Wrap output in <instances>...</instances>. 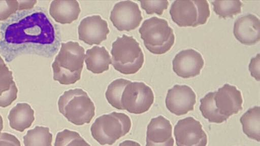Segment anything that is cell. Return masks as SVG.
I'll list each match as a JSON object with an SVG mask.
<instances>
[{"label": "cell", "mask_w": 260, "mask_h": 146, "mask_svg": "<svg viewBox=\"0 0 260 146\" xmlns=\"http://www.w3.org/2000/svg\"><path fill=\"white\" fill-rule=\"evenodd\" d=\"M51 20L43 12L33 13L9 25L5 31V39L11 44H38L55 53L60 38L58 29Z\"/></svg>", "instance_id": "cell-1"}, {"label": "cell", "mask_w": 260, "mask_h": 146, "mask_svg": "<svg viewBox=\"0 0 260 146\" xmlns=\"http://www.w3.org/2000/svg\"><path fill=\"white\" fill-rule=\"evenodd\" d=\"M84 58L85 50L78 42L61 43L52 64L53 80L62 85L75 84L81 78Z\"/></svg>", "instance_id": "cell-2"}, {"label": "cell", "mask_w": 260, "mask_h": 146, "mask_svg": "<svg viewBox=\"0 0 260 146\" xmlns=\"http://www.w3.org/2000/svg\"><path fill=\"white\" fill-rule=\"evenodd\" d=\"M57 105L60 113L77 126L90 123L95 115L93 102L81 88L64 91L59 97Z\"/></svg>", "instance_id": "cell-3"}, {"label": "cell", "mask_w": 260, "mask_h": 146, "mask_svg": "<svg viewBox=\"0 0 260 146\" xmlns=\"http://www.w3.org/2000/svg\"><path fill=\"white\" fill-rule=\"evenodd\" d=\"M111 64L124 75L137 72L142 67L144 56L139 43L132 36L122 34L112 43Z\"/></svg>", "instance_id": "cell-4"}, {"label": "cell", "mask_w": 260, "mask_h": 146, "mask_svg": "<svg viewBox=\"0 0 260 146\" xmlns=\"http://www.w3.org/2000/svg\"><path fill=\"white\" fill-rule=\"evenodd\" d=\"M139 32L146 49L154 54L166 53L175 42L173 30L168 21L157 17L145 20Z\"/></svg>", "instance_id": "cell-5"}, {"label": "cell", "mask_w": 260, "mask_h": 146, "mask_svg": "<svg viewBox=\"0 0 260 146\" xmlns=\"http://www.w3.org/2000/svg\"><path fill=\"white\" fill-rule=\"evenodd\" d=\"M131 127V120L127 115L113 112L97 118L90 127V132L100 144L111 145L127 134Z\"/></svg>", "instance_id": "cell-6"}, {"label": "cell", "mask_w": 260, "mask_h": 146, "mask_svg": "<svg viewBox=\"0 0 260 146\" xmlns=\"http://www.w3.org/2000/svg\"><path fill=\"white\" fill-rule=\"evenodd\" d=\"M170 14L174 22L180 27H197L205 24L210 15L207 1H175Z\"/></svg>", "instance_id": "cell-7"}, {"label": "cell", "mask_w": 260, "mask_h": 146, "mask_svg": "<svg viewBox=\"0 0 260 146\" xmlns=\"http://www.w3.org/2000/svg\"><path fill=\"white\" fill-rule=\"evenodd\" d=\"M151 88L143 82H131L124 87L121 98V110L139 115L147 112L154 102Z\"/></svg>", "instance_id": "cell-8"}, {"label": "cell", "mask_w": 260, "mask_h": 146, "mask_svg": "<svg viewBox=\"0 0 260 146\" xmlns=\"http://www.w3.org/2000/svg\"><path fill=\"white\" fill-rule=\"evenodd\" d=\"M177 146H206L207 136L201 123L192 117L179 120L174 127Z\"/></svg>", "instance_id": "cell-9"}, {"label": "cell", "mask_w": 260, "mask_h": 146, "mask_svg": "<svg viewBox=\"0 0 260 146\" xmlns=\"http://www.w3.org/2000/svg\"><path fill=\"white\" fill-rule=\"evenodd\" d=\"M110 19L118 30L129 31L140 25L143 17L137 3L131 1H124L114 5Z\"/></svg>", "instance_id": "cell-10"}, {"label": "cell", "mask_w": 260, "mask_h": 146, "mask_svg": "<svg viewBox=\"0 0 260 146\" xmlns=\"http://www.w3.org/2000/svg\"><path fill=\"white\" fill-rule=\"evenodd\" d=\"M196 103V95L185 85H175L169 89L165 103L167 109L176 116H182L192 111Z\"/></svg>", "instance_id": "cell-11"}, {"label": "cell", "mask_w": 260, "mask_h": 146, "mask_svg": "<svg viewBox=\"0 0 260 146\" xmlns=\"http://www.w3.org/2000/svg\"><path fill=\"white\" fill-rule=\"evenodd\" d=\"M79 39L85 43L99 45L107 39L110 30L107 21L94 15L83 18L78 27Z\"/></svg>", "instance_id": "cell-12"}, {"label": "cell", "mask_w": 260, "mask_h": 146, "mask_svg": "<svg viewBox=\"0 0 260 146\" xmlns=\"http://www.w3.org/2000/svg\"><path fill=\"white\" fill-rule=\"evenodd\" d=\"M172 64L174 72L178 76L186 79L200 74L204 60L199 52L188 49L178 52L173 58Z\"/></svg>", "instance_id": "cell-13"}, {"label": "cell", "mask_w": 260, "mask_h": 146, "mask_svg": "<svg viewBox=\"0 0 260 146\" xmlns=\"http://www.w3.org/2000/svg\"><path fill=\"white\" fill-rule=\"evenodd\" d=\"M214 99L219 113L229 118L242 110L241 92L236 87L225 84L215 91Z\"/></svg>", "instance_id": "cell-14"}, {"label": "cell", "mask_w": 260, "mask_h": 146, "mask_svg": "<svg viewBox=\"0 0 260 146\" xmlns=\"http://www.w3.org/2000/svg\"><path fill=\"white\" fill-rule=\"evenodd\" d=\"M235 38L245 45H252L260 40V20L255 15L247 14L238 17L234 22Z\"/></svg>", "instance_id": "cell-15"}, {"label": "cell", "mask_w": 260, "mask_h": 146, "mask_svg": "<svg viewBox=\"0 0 260 146\" xmlns=\"http://www.w3.org/2000/svg\"><path fill=\"white\" fill-rule=\"evenodd\" d=\"M49 14L56 22L70 24L77 20L81 12L77 1H53L49 7Z\"/></svg>", "instance_id": "cell-16"}, {"label": "cell", "mask_w": 260, "mask_h": 146, "mask_svg": "<svg viewBox=\"0 0 260 146\" xmlns=\"http://www.w3.org/2000/svg\"><path fill=\"white\" fill-rule=\"evenodd\" d=\"M172 137V126L162 116L151 119L147 127L146 145L164 143Z\"/></svg>", "instance_id": "cell-17"}, {"label": "cell", "mask_w": 260, "mask_h": 146, "mask_svg": "<svg viewBox=\"0 0 260 146\" xmlns=\"http://www.w3.org/2000/svg\"><path fill=\"white\" fill-rule=\"evenodd\" d=\"M35 112L27 103H18L10 111L8 119L12 129L23 132L35 120Z\"/></svg>", "instance_id": "cell-18"}, {"label": "cell", "mask_w": 260, "mask_h": 146, "mask_svg": "<svg viewBox=\"0 0 260 146\" xmlns=\"http://www.w3.org/2000/svg\"><path fill=\"white\" fill-rule=\"evenodd\" d=\"M85 62L86 68L95 74L108 70L112 63L111 56L106 48L98 46L86 50Z\"/></svg>", "instance_id": "cell-19"}, {"label": "cell", "mask_w": 260, "mask_h": 146, "mask_svg": "<svg viewBox=\"0 0 260 146\" xmlns=\"http://www.w3.org/2000/svg\"><path fill=\"white\" fill-rule=\"evenodd\" d=\"M244 133L249 138L260 141V107L248 110L240 118Z\"/></svg>", "instance_id": "cell-20"}, {"label": "cell", "mask_w": 260, "mask_h": 146, "mask_svg": "<svg viewBox=\"0 0 260 146\" xmlns=\"http://www.w3.org/2000/svg\"><path fill=\"white\" fill-rule=\"evenodd\" d=\"M52 134L48 127L36 126L23 137L24 146H52Z\"/></svg>", "instance_id": "cell-21"}, {"label": "cell", "mask_w": 260, "mask_h": 146, "mask_svg": "<svg viewBox=\"0 0 260 146\" xmlns=\"http://www.w3.org/2000/svg\"><path fill=\"white\" fill-rule=\"evenodd\" d=\"M214 92H210L200 99V110L203 117L207 119L209 122L222 123L226 121L229 118L221 115L217 108L215 101Z\"/></svg>", "instance_id": "cell-22"}, {"label": "cell", "mask_w": 260, "mask_h": 146, "mask_svg": "<svg viewBox=\"0 0 260 146\" xmlns=\"http://www.w3.org/2000/svg\"><path fill=\"white\" fill-rule=\"evenodd\" d=\"M131 81L124 79L113 81L108 86L105 97L108 103L113 107L121 110L120 98L124 87Z\"/></svg>", "instance_id": "cell-23"}, {"label": "cell", "mask_w": 260, "mask_h": 146, "mask_svg": "<svg viewBox=\"0 0 260 146\" xmlns=\"http://www.w3.org/2000/svg\"><path fill=\"white\" fill-rule=\"evenodd\" d=\"M213 11L219 17H233L241 12L242 3L240 1H214Z\"/></svg>", "instance_id": "cell-24"}, {"label": "cell", "mask_w": 260, "mask_h": 146, "mask_svg": "<svg viewBox=\"0 0 260 146\" xmlns=\"http://www.w3.org/2000/svg\"><path fill=\"white\" fill-rule=\"evenodd\" d=\"M54 146H91L76 131L65 129L56 135Z\"/></svg>", "instance_id": "cell-25"}, {"label": "cell", "mask_w": 260, "mask_h": 146, "mask_svg": "<svg viewBox=\"0 0 260 146\" xmlns=\"http://www.w3.org/2000/svg\"><path fill=\"white\" fill-rule=\"evenodd\" d=\"M14 83L12 72L5 63H0V96L8 92Z\"/></svg>", "instance_id": "cell-26"}, {"label": "cell", "mask_w": 260, "mask_h": 146, "mask_svg": "<svg viewBox=\"0 0 260 146\" xmlns=\"http://www.w3.org/2000/svg\"><path fill=\"white\" fill-rule=\"evenodd\" d=\"M140 3L141 8L149 15L155 13L161 15L169 5L168 1H141Z\"/></svg>", "instance_id": "cell-27"}, {"label": "cell", "mask_w": 260, "mask_h": 146, "mask_svg": "<svg viewBox=\"0 0 260 146\" xmlns=\"http://www.w3.org/2000/svg\"><path fill=\"white\" fill-rule=\"evenodd\" d=\"M18 10V1H0V21L6 20Z\"/></svg>", "instance_id": "cell-28"}, {"label": "cell", "mask_w": 260, "mask_h": 146, "mask_svg": "<svg viewBox=\"0 0 260 146\" xmlns=\"http://www.w3.org/2000/svg\"><path fill=\"white\" fill-rule=\"evenodd\" d=\"M18 89L14 82L10 91L0 96V107H6L10 105L17 99Z\"/></svg>", "instance_id": "cell-29"}, {"label": "cell", "mask_w": 260, "mask_h": 146, "mask_svg": "<svg viewBox=\"0 0 260 146\" xmlns=\"http://www.w3.org/2000/svg\"><path fill=\"white\" fill-rule=\"evenodd\" d=\"M0 146H21V144L15 135L3 132L0 134Z\"/></svg>", "instance_id": "cell-30"}, {"label": "cell", "mask_w": 260, "mask_h": 146, "mask_svg": "<svg viewBox=\"0 0 260 146\" xmlns=\"http://www.w3.org/2000/svg\"><path fill=\"white\" fill-rule=\"evenodd\" d=\"M259 67L260 55L259 53H258L255 57L250 59L248 66L251 76L257 81L260 80Z\"/></svg>", "instance_id": "cell-31"}, {"label": "cell", "mask_w": 260, "mask_h": 146, "mask_svg": "<svg viewBox=\"0 0 260 146\" xmlns=\"http://www.w3.org/2000/svg\"><path fill=\"white\" fill-rule=\"evenodd\" d=\"M37 2L36 1H18V11L31 9Z\"/></svg>", "instance_id": "cell-32"}, {"label": "cell", "mask_w": 260, "mask_h": 146, "mask_svg": "<svg viewBox=\"0 0 260 146\" xmlns=\"http://www.w3.org/2000/svg\"><path fill=\"white\" fill-rule=\"evenodd\" d=\"M118 146H141V144L134 140H125L119 143Z\"/></svg>", "instance_id": "cell-33"}, {"label": "cell", "mask_w": 260, "mask_h": 146, "mask_svg": "<svg viewBox=\"0 0 260 146\" xmlns=\"http://www.w3.org/2000/svg\"><path fill=\"white\" fill-rule=\"evenodd\" d=\"M174 140L173 137L169 140L164 143L156 144H148L145 146H174Z\"/></svg>", "instance_id": "cell-34"}, {"label": "cell", "mask_w": 260, "mask_h": 146, "mask_svg": "<svg viewBox=\"0 0 260 146\" xmlns=\"http://www.w3.org/2000/svg\"><path fill=\"white\" fill-rule=\"evenodd\" d=\"M3 129V120L2 116L0 115V134Z\"/></svg>", "instance_id": "cell-35"}, {"label": "cell", "mask_w": 260, "mask_h": 146, "mask_svg": "<svg viewBox=\"0 0 260 146\" xmlns=\"http://www.w3.org/2000/svg\"><path fill=\"white\" fill-rule=\"evenodd\" d=\"M0 63H5L4 60L3 59V58L1 57V56H0Z\"/></svg>", "instance_id": "cell-36"}]
</instances>
